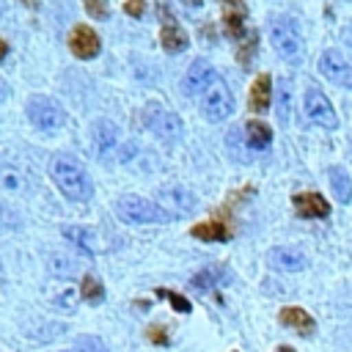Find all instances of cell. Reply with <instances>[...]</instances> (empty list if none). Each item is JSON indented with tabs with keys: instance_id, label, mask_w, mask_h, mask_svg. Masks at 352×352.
<instances>
[{
	"instance_id": "obj_1",
	"label": "cell",
	"mask_w": 352,
	"mask_h": 352,
	"mask_svg": "<svg viewBox=\"0 0 352 352\" xmlns=\"http://www.w3.org/2000/svg\"><path fill=\"white\" fill-rule=\"evenodd\" d=\"M50 176L58 184V190L72 201H88L94 192V184H91L85 168L72 154H55L50 162Z\"/></svg>"
},
{
	"instance_id": "obj_2",
	"label": "cell",
	"mask_w": 352,
	"mask_h": 352,
	"mask_svg": "<svg viewBox=\"0 0 352 352\" xmlns=\"http://www.w3.org/2000/svg\"><path fill=\"white\" fill-rule=\"evenodd\" d=\"M270 38H272L275 52L283 60H289V63H300L302 60L305 44H302V36H300L294 19H289V16H272L270 19Z\"/></svg>"
},
{
	"instance_id": "obj_3",
	"label": "cell",
	"mask_w": 352,
	"mask_h": 352,
	"mask_svg": "<svg viewBox=\"0 0 352 352\" xmlns=\"http://www.w3.org/2000/svg\"><path fill=\"white\" fill-rule=\"evenodd\" d=\"M116 214L124 220V223H168L170 214L157 204V201H148V198H140V195H124L116 201Z\"/></svg>"
},
{
	"instance_id": "obj_4",
	"label": "cell",
	"mask_w": 352,
	"mask_h": 352,
	"mask_svg": "<svg viewBox=\"0 0 352 352\" xmlns=\"http://www.w3.org/2000/svg\"><path fill=\"white\" fill-rule=\"evenodd\" d=\"M198 104H201V113H204L206 121H223L234 113V94L226 85V80L217 74L206 85V91L198 96Z\"/></svg>"
},
{
	"instance_id": "obj_5",
	"label": "cell",
	"mask_w": 352,
	"mask_h": 352,
	"mask_svg": "<svg viewBox=\"0 0 352 352\" xmlns=\"http://www.w3.org/2000/svg\"><path fill=\"white\" fill-rule=\"evenodd\" d=\"M25 113H28L30 124H33L36 129H44V132H55V129H60V126L66 124V113H63V107H60L55 99L41 96V94L28 99Z\"/></svg>"
},
{
	"instance_id": "obj_6",
	"label": "cell",
	"mask_w": 352,
	"mask_h": 352,
	"mask_svg": "<svg viewBox=\"0 0 352 352\" xmlns=\"http://www.w3.org/2000/svg\"><path fill=\"white\" fill-rule=\"evenodd\" d=\"M302 107H305V116H308L314 124H319V126H324V129H336V126H338V116H336L330 99H327L319 88H308V91H305Z\"/></svg>"
},
{
	"instance_id": "obj_7",
	"label": "cell",
	"mask_w": 352,
	"mask_h": 352,
	"mask_svg": "<svg viewBox=\"0 0 352 352\" xmlns=\"http://www.w3.org/2000/svg\"><path fill=\"white\" fill-rule=\"evenodd\" d=\"M143 121H146L148 129H154L157 138H162V140H168V143L182 135V121H179V116L170 113V110H165V107H160V104L146 107Z\"/></svg>"
},
{
	"instance_id": "obj_8",
	"label": "cell",
	"mask_w": 352,
	"mask_h": 352,
	"mask_svg": "<svg viewBox=\"0 0 352 352\" xmlns=\"http://www.w3.org/2000/svg\"><path fill=\"white\" fill-rule=\"evenodd\" d=\"M319 72H322L330 82H336V85L352 91V63H349L338 50H324V52L319 55Z\"/></svg>"
},
{
	"instance_id": "obj_9",
	"label": "cell",
	"mask_w": 352,
	"mask_h": 352,
	"mask_svg": "<svg viewBox=\"0 0 352 352\" xmlns=\"http://www.w3.org/2000/svg\"><path fill=\"white\" fill-rule=\"evenodd\" d=\"M157 204L170 214V217H182V214H190L195 209V195L179 184H170V187H162L157 192Z\"/></svg>"
},
{
	"instance_id": "obj_10",
	"label": "cell",
	"mask_w": 352,
	"mask_h": 352,
	"mask_svg": "<svg viewBox=\"0 0 352 352\" xmlns=\"http://www.w3.org/2000/svg\"><path fill=\"white\" fill-rule=\"evenodd\" d=\"M69 50H72L80 60H88V58H96V55H99L102 41H99V36H96L94 28L77 25V28L72 30V36H69Z\"/></svg>"
},
{
	"instance_id": "obj_11",
	"label": "cell",
	"mask_w": 352,
	"mask_h": 352,
	"mask_svg": "<svg viewBox=\"0 0 352 352\" xmlns=\"http://www.w3.org/2000/svg\"><path fill=\"white\" fill-rule=\"evenodd\" d=\"M267 261H270V267H275L280 272H300V270L308 267L305 253L297 250V248H286V245L283 248H272L267 253Z\"/></svg>"
},
{
	"instance_id": "obj_12",
	"label": "cell",
	"mask_w": 352,
	"mask_h": 352,
	"mask_svg": "<svg viewBox=\"0 0 352 352\" xmlns=\"http://www.w3.org/2000/svg\"><path fill=\"white\" fill-rule=\"evenodd\" d=\"M214 77H217V72H214L206 60H195V63L187 69V74H184V94H187V96H201V94L206 91V85H209Z\"/></svg>"
},
{
	"instance_id": "obj_13",
	"label": "cell",
	"mask_w": 352,
	"mask_h": 352,
	"mask_svg": "<svg viewBox=\"0 0 352 352\" xmlns=\"http://www.w3.org/2000/svg\"><path fill=\"white\" fill-rule=\"evenodd\" d=\"M223 6V28L228 38H242V28H245V16H248V6L245 0H220Z\"/></svg>"
},
{
	"instance_id": "obj_14",
	"label": "cell",
	"mask_w": 352,
	"mask_h": 352,
	"mask_svg": "<svg viewBox=\"0 0 352 352\" xmlns=\"http://www.w3.org/2000/svg\"><path fill=\"white\" fill-rule=\"evenodd\" d=\"M292 204H294V212L300 214V217H327L330 214V204L319 195V192H297L294 198H292Z\"/></svg>"
},
{
	"instance_id": "obj_15",
	"label": "cell",
	"mask_w": 352,
	"mask_h": 352,
	"mask_svg": "<svg viewBox=\"0 0 352 352\" xmlns=\"http://www.w3.org/2000/svg\"><path fill=\"white\" fill-rule=\"evenodd\" d=\"M272 104V77L270 74H258L250 85V94H248V107L253 113H267Z\"/></svg>"
},
{
	"instance_id": "obj_16",
	"label": "cell",
	"mask_w": 352,
	"mask_h": 352,
	"mask_svg": "<svg viewBox=\"0 0 352 352\" xmlns=\"http://www.w3.org/2000/svg\"><path fill=\"white\" fill-rule=\"evenodd\" d=\"M278 319H280V324L292 327L297 336H314V330H316V322L311 319V314L302 311V308H297V305H286V308H280Z\"/></svg>"
},
{
	"instance_id": "obj_17",
	"label": "cell",
	"mask_w": 352,
	"mask_h": 352,
	"mask_svg": "<svg viewBox=\"0 0 352 352\" xmlns=\"http://www.w3.org/2000/svg\"><path fill=\"white\" fill-rule=\"evenodd\" d=\"M0 187L8 190V192L28 190V173L22 170L19 162H14L8 157H0Z\"/></svg>"
},
{
	"instance_id": "obj_18",
	"label": "cell",
	"mask_w": 352,
	"mask_h": 352,
	"mask_svg": "<svg viewBox=\"0 0 352 352\" xmlns=\"http://www.w3.org/2000/svg\"><path fill=\"white\" fill-rule=\"evenodd\" d=\"M91 138H94V146H96L99 157H107V154H113V151H116L118 129H116V124H110V121H96V124H94Z\"/></svg>"
},
{
	"instance_id": "obj_19",
	"label": "cell",
	"mask_w": 352,
	"mask_h": 352,
	"mask_svg": "<svg viewBox=\"0 0 352 352\" xmlns=\"http://www.w3.org/2000/svg\"><path fill=\"white\" fill-rule=\"evenodd\" d=\"M190 234L195 239H204V242H226V239H231V228L223 220H204V223L192 226Z\"/></svg>"
},
{
	"instance_id": "obj_20",
	"label": "cell",
	"mask_w": 352,
	"mask_h": 352,
	"mask_svg": "<svg viewBox=\"0 0 352 352\" xmlns=\"http://www.w3.org/2000/svg\"><path fill=\"white\" fill-rule=\"evenodd\" d=\"M63 236H66L72 245H77L80 250H85V253H99V250H102L99 236H96V231H91V228H82V226H66V228H63Z\"/></svg>"
},
{
	"instance_id": "obj_21",
	"label": "cell",
	"mask_w": 352,
	"mask_h": 352,
	"mask_svg": "<svg viewBox=\"0 0 352 352\" xmlns=\"http://www.w3.org/2000/svg\"><path fill=\"white\" fill-rule=\"evenodd\" d=\"M160 44H162V50L165 52H184L187 50V33L179 28V25H173L170 19L162 25V30H160Z\"/></svg>"
},
{
	"instance_id": "obj_22",
	"label": "cell",
	"mask_w": 352,
	"mask_h": 352,
	"mask_svg": "<svg viewBox=\"0 0 352 352\" xmlns=\"http://www.w3.org/2000/svg\"><path fill=\"white\" fill-rule=\"evenodd\" d=\"M245 140H248L250 148H267V146L272 143V129H270L264 121L250 118V121L245 124Z\"/></svg>"
},
{
	"instance_id": "obj_23",
	"label": "cell",
	"mask_w": 352,
	"mask_h": 352,
	"mask_svg": "<svg viewBox=\"0 0 352 352\" xmlns=\"http://www.w3.org/2000/svg\"><path fill=\"white\" fill-rule=\"evenodd\" d=\"M327 179H330V187H333L336 198H338L341 204H349V201H352V182H349L346 170H344L341 165H330Z\"/></svg>"
},
{
	"instance_id": "obj_24",
	"label": "cell",
	"mask_w": 352,
	"mask_h": 352,
	"mask_svg": "<svg viewBox=\"0 0 352 352\" xmlns=\"http://www.w3.org/2000/svg\"><path fill=\"white\" fill-rule=\"evenodd\" d=\"M289 110H292V88H289L286 80H280L278 88H275V113H278L280 124L289 121Z\"/></svg>"
},
{
	"instance_id": "obj_25",
	"label": "cell",
	"mask_w": 352,
	"mask_h": 352,
	"mask_svg": "<svg viewBox=\"0 0 352 352\" xmlns=\"http://www.w3.org/2000/svg\"><path fill=\"white\" fill-rule=\"evenodd\" d=\"M50 270H52V275H58V278H72V275L77 272V261H74V258H66V256H60V253H52V256H50Z\"/></svg>"
},
{
	"instance_id": "obj_26",
	"label": "cell",
	"mask_w": 352,
	"mask_h": 352,
	"mask_svg": "<svg viewBox=\"0 0 352 352\" xmlns=\"http://www.w3.org/2000/svg\"><path fill=\"white\" fill-rule=\"evenodd\" d=\"M80 294L88 302H102L104 300V286L96 280V275H85L82 278V286H80Z\"/></svg>"
},
{
	"instance_id": "obj_27",
	"label": "cell",
	"mask_w": 352,
	"mask_h": 352,
	"mask_svg": "<svg viewBox=\"0 0 352 352\" xmlns=\"http://www.w3.org/2000/svg\"><path fill=\"white\" fill-rule=\"evenodd\" d=\"M220 280H226V272L217 270V267H206V270H201V272L192 278V286H195V289H209V286H214V283H220Z\"/></svg>"
},
{
	"instance_id": "obj_28",
	"label": "cell",
	"mask_w": 352,
	"mask_h": 352,
	"mask_svg": "<svg viewBox=\"0 0 352 352\" xmlns=\"http://www.w3.org/2000/svg\"><path fill=\"white\" fill-rule=\"evenodd\" d=\"M256 44H258V33H248V38L239 44V50H236V60H239L242 66H248L250 58L256 55Z\"/></svg>"
},
{
	"instance_id": "obj_29",
	"label": "cell",
	"mask_w": 352,
	"mask_h": 352,
	"mask_svg": "<svg viewBox=\"0 0 352 352\" xmlns=\"http://www.w3.org/2000/svg\"><path fill=\"white\" fill-rule=\"evenodd\" d=\"M157 294H160V297H165V300H168L179 314H190V311H192L190 300H187V297H182V294H176V292H170V289H157Z\"/></svg>"
},
{
	"instance_id": "obj_30",
	"label": "cell",
	"mask_w": 352,
	"mask_h": 352,
	"mask_svg": "<svg viewBox=\"0 0 352 352\" xmlns=\"http://www.w3.org/2000/svg\"><path fill=\"white\" fill-rule=\"evenodd\" d=\"M77 352H110V349H107L104 341L96 338V336H80V338H77Z\"/></svg>"
},
{
	"instance_id": "obj_31",
	"label": "cell",
	"mask_w": 352,
	"mask_h": 352,
	"mask_svg": "<svg viewBox=\"0 0 352 352\" xmlns=\"http://www.w3.org/2000/svg\"><path fill=\"white\" fill-rule=\"evenodd\" d=\"M82 6H85V11H88V16H94V19H104V16L110 14L107 0H82Z\"/></svg>"
},
{
	"instance_id": "obj_32",
	"label": "cell",
	"mask_w": 352,
	"mask_h": 352,
	"mask_svg": "<svg viewBox=\"0 0 352 352\" xmlns=\"http://www.w3.org/2000/svg\"><path fill=\"white\" fill-rule=\"evenodd\" d=\"M146 336H148V341H154V344H160V346H168V344H170L168 330H165L162 324H151V327L146 330Z\"/></svg>"
},
{
	"instance_id": "obj_33",
	"label": "cell",
	"mask_w": 352,
	"mask_h": 352,
	"mask_svg": "<svg viewBox=\"0 0 352 352\" xmlns=\"http://www.w3.org/2000/svg\"><path fill=\"white\" fill-rule=\"evenodd\" d=\"M55 305H58V308H66V311H72V308L77 305V292H74V289H66V292H60V294H58V300H55Z\"/></svg>"
},
{
	"instance_id": "obj_34",
	"label": "cell",
	"mask_w": 352,
	"mask_h": 352,
	"mask_svg": "<svg viewBox=\"0 0 352 352\" xmlns=\"http://www.w3.org/2000/svg\"><path fill=\"white\" fill-rule=\"evenodd\" d=\"M124 11H126L129 16H143L146 0H126V3H124Z\"/></svg>"
},
{
	"instance_id": "obj_35",
	"label": "cell",
	"mask_w": 352,
	"mask_h": 352,
	"mask_svg": "<svg viewBox=\"0 0 352 352\" xmlns=\"http://www.w3.org/2000/svg\"><path fill=\"white\" fill-rule=\"evenodd\" d=\"M14 226H16V214L0 204V228H14Z\"/></svg>"
},
{
	"instance_id": "obj_36",
	"label": "cell",
	"mask_w": 352,
	"mask_h": 352,
	"mask_svg": "<svg viewBox=\"0 0 352 352\" xmlns=\"http://www.w3.org/2000/svg\"><path fill=\"white\" fill-rule=\"evenodd\" d=\"M6 52H8V44H6V41H3V38H0V60H3V58H6Z\"/></svg>"
},
{
	"instance_id": "obj_37",
	"label": "cell",
	"mask_w": 352,
	"mask_h": 352,
	"mask_svg": "<svg viewBox=\"0 0 352 352\" xmlns=\"http://www.w3.org/2000/svg\"><path fill=\"white\" fill-rule=\"evenodd\" d=\"M275 352H297V349H294V346H289V344H283V346H278Z\"/></svg>"
},
{
	"instance_id": "obj_38",
	"label": "cell",
	"mask_w": 352,
	"mask_h": 352,
	"mask_svg": "<svg viewBox=\"0 0 352 352\" xmlns=\"http://www.w3.org/2000/svg\"><path fill=\"white\" fill-rule=\"evenodd\" d=\"M182 3H184V6H190V8H195V6H201L204 0H182Z\"/></svg>"
},
{
	"instance_id": "obj_39",
	"label": "cell",
	"mask_w": 352,
	"mask_h": 352,
	"mask_svg": "<svg viewBox=\"0 0 352 352\" xmlns=\"http://www.w3.org/2000/svg\"><path fill=\"white\" fill-rule=\"evenodd\" d=\"M66 352H77V349H66Z\"/></svg>"
},
{
	"instance_id": "obj_40",
	"label": "cell",
	"mask_w": 352,
	"mask_h": 352,
	"mask_svg": "<svg viewBox=\"0 0 352 352\" xmlns=\"http://www.w3.org/2000/svg\"><path fill=\"white\" fill-rule=\"evenodd\" d=\"M0 99H3V88H0Z\"/></svg>"
}]
</instances>
